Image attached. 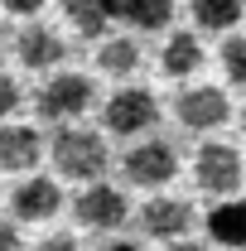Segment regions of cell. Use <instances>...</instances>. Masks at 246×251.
Listing matches in <instances>:
<instances>
[{
    "label": "cell",
    "mask_w": 246,
    "mask_h": 251,
    "mask_svg": "<svg viewBox=\"0 0 246 251\" xmlns=\"http://www.w3.org/2000/svg\"><path fill=\"white\" fill-rule=\"evenodd\" d=\"M53 164H58V174L68 179H101L106 174V164H111V150H106V140L97 135V130H82V126H63L58 135H53Z\"/></svg>",
    "instance_id": "6da1fadb"
},
{
    "label": "cell",
    "mask_w": 246,
    "mask_h": 251,
    "mask_svg": "<svg viewBox=\"0 0 246 251\" xmlns=\"http://www.w3.org/2000/svg\"><path fill=\"white\" fill-rule=\"evenodd\" d=\"M97 101V82L87 73H58L39 92V116L44 121H82Z\"/></svg>",
    "instance_id": "7a4b0ae2"
},
{
    "label": "cell",
    "mask_w": 246,
    "mask_h": 251,
    "mask_svg": "<svg viewBox=\"0 0 246 251\" xmlns=\"http://www.w3.org/2000/svg\"><path fill=\"white\" fill-rule=\"evenodd\" d=\"M73 218L87 232H116L125 218H130V203L116 184H101V179H87V188L73 198Z\"/></svg>",
    "instance_id": "3957f363"
},
{
    "label": "cell",
    "mask_w": 246,
    "mask_h": 251,
    "mask_svg": "<svg viewBox=\"0 0 246 251\" xmlns=\"http://www.w3.org/2000/svg\"><path fill=\"white\" fill-rule=\"evenodd\" d=\"M101 126L111 135H145L150 126H159V101L145 87H121L101 106Z\"/></svg>",
    "instance_id": "277c9868"
},
{
    "label": "cell",
    "mask_w": 246,
    "mask_h": 251,
    "mask_svg": "<svg viewBox=\"0 0 246 251\" xmlns=\"http://www.w3.org/2000/svg\"><path fill=\"white\" fill-rule=\"evenodd\" d=\"M121 169H125V179L135 188H164L174 174H179V150L169 145V140H140L135 150H125L121 159Z\"/></svg>",
    "instance_id": "5b68a950"
},
{
    "label": "cell",
    "mask_w": 246,
    "mask_h": 251,
    "mask_svg": "<svg viewBox=\"0 0 246 251\" xmlns=\"http://www.w3.org/2000/svg\"><path fill=\"white\" fill-rule=\"evenodd\" d=\"M246 179L242 169V155L232 150V145H222V140H208L203 150H198V159H193V184L203 188V193H213V198H222V193H237Z\"/></svg>",
    "instance_id": "8992f818"
},
{
    "label": "cell",
    "mask_w": 246,
    "mask_h": 251,
    "mask_svg": "<svg viewBox=\"0 0 246 251\" xmlns=\"http://www.w3.org/2000/svg\"><path fill=\"white\" fill-rule=\"evenodd\" d=\"M174 116H179V126H184V130L203 135V130L227 126L232 101L222 97V87H188V92H179V101H174Z\"/></svg>",
    "instance_id": "52a82bcc"
},
{
    "label": "cell",
    "mask_w": 246,
    "mask_h": 251,
    "mask_svg": "<svg viewBox=\"0 0 246 251\" xmlns=\"http://www.w3.org/2000/svg\"><path fill=\"white\" fill-rule=\"evenodd\" d=\"M188 227H193V208L184 198H159L154 193L150 203L140 208V232L154 237V242H179Z\"/></svg>",
    "instance_id": "ba28073f"
},
{
    "label": "cell",
    "mask_w": 246,
    "mask_h": 251,
    "mask_svg": "<svg viewBox=\"0 0 246 251\" xmlns=\"http://www.w3.org/2000/svg\"><path fill=\"white\" fill-rule=\"evenodd\" d=\"M63 53H68V49H63V39L49 29V25H25L20 39H15V58L25 63L29 73H49V68H58Z\"/></svg>",
    "instance_id": "9c48e42d"
},
{
    "label": "cell",
    "mask_w": 246,
    "mask_h": 251,
    "mask_svg": "<svg viewBox=\"0 0 246 251\" xmlns=\"http://www.w3.org/2000/svg\"><path fill=\"white\" fill-rule=\"evenodd\" d=\"M10 208H15V218H20V222H49V218H58L63 193H58L53 179H25V184L15 188Z\"/></svg>",
    "instance_id": "30bf717a"
},
{
    "label": "cell",
    "mask_w": 246,
    "mask_h": 251,
    "mask_svg": "<svg viewBox=\"0 0 246 251\" xmlns=\"http://www.w3.org/2000/svg\"><path fill=\"white\" fill-rule=\"evenodd\" d=\"M34 164H39V130L0 121V169L5 174H29Z\"/></svg>",
    "instance_id": "8fae6325"
},
{
    "label": "cell",
    "mask_w": 246,
    "mask_h": 251,
    "mask_svg": "<svg viewBox=\"0 0 246 251\" xmlns=\"http://www.w3.org/2000/svg\"><path fill=\"white\" fill-rule=\"evenodd\" d=\"M208 237L217 247H246V198L222 193L208 213Z\"/></svg>",
    "instance_id": "7c38bea8"
},
{
    "label": "cell",
    "mask_w": 246,
    "mask_h": 251,
    "mask_svg": "<svg viewBox=\"0 0 246 251\" xmlns=\"http://www.w3.org/2000/svg\"><path fill=\"white\" fill-rule=\"evenodd\" d=\"M58 10L73 25V34H82V39H101L106 25L116 20V0H58Z\"/></svg>",
    "instance_id": "4fadbf2b"
},
{
    "label": "cell",
    "mask_w": 246,
    "mask_h": 251,
    "mask_svg": "<svg viewBox=\"0 0 246 251\" xmlns=\"http://www.w3.org/2000/svg\"><path fill=\"white\" fill-rule=\"evenodd\" d=\"M203 68V44L193 34H169L159 49V73L164 77H193Z\"/></svg>",
    "instance_id": "5bb4252c"
},
{
    "label": "cell",
    "mask_w": 246,
    "mask_h": 251,
    "mask_svg": "<svg viewBox=\"0 0 246 251\" xmlns=\"http://www.w3.org/2000/svg\"><path fill=\"white\" fill-rule=\"evenodd\" d=\"M188 10H193V25L208 34H227L242 25L246 15V0H188Z\"/></svg>",
    "instance_id": "9a60e30c"
},
{
    "label": "cell",
    "mask_w": 246,
    "mask_h": 251,
    "mask_svg": "<svg viewBox=\"0 0 246 251\" xmlns=\"http://www.w3.org/2000/svg\"><path fill=\"white\" fill-rule=\"evenodd\" d=\"M116 15H121L125 25L154 34V29H164L174 20V0H116Z\"/></svg>",
    "instance_id": "2e32d148"
},
{
    "label": "cell",
    "mask_w": 246,
    "mask_h": 251,
    "mask_svg": "<svg viewBox=\"0 0 246 251\" xmlns=\"http://www.w3.org/2000/svg\"><path fill=\"white\" fill-rule=\"evenodd\" d=\"M97 68H101L106 77H130V73L140 68V49H135V39H101V49H97Z\"/></svg>",
    "instance_id": "e0dca14e"
},
{
    "label": "cell",
    "mask_w": 246,
    "mask_h": 251,
    "mask_svg": "<svg viewBox=\"0 0 246 251\" xmlns=\"http://www.w3.org/2000/svg\"><path fill=\"white\" fill-rule=\"evenodd\" d=\"M222 73H227L237 87H246V39L232 34V39L222 44Z\"/></svg>",
    "instance_id": "ac0fdd59"
},
{
    "label": "cell",
    "mask_w": 246,
    "mask_h": 251,
    "mask_svg": "<svg viewBox=\"0 0 246 251\" xmlns=\"http://www.w3.org/2000/svg\"><path fill=\"white\" fill-rule=\"evenodd\" d=\"M15 111H20V82L10 73H0V121H10Z\"/></svg>",
    "instance_id": "d6986e66"
},
{
    "label": "cell",
    "mask_w": 246,
    "mask_h": 251,
    "mask_svg": "<svg viewBox=\"0 0 246 251\" xmlns=\"http://www.w3.org/2000/svg\"><path fill=\"white\" fill-rule=\"evenodd\" d=\"M0 5H5L10 15H39V10H44L49 0H0Z\"/></svg>",
    "instance_id": "ffe728a7"
},
{
    "label": "cell",
    "mask_w": 246,
    "mask_h": 251,
    "mask_svg": "<svg viewBox=\"0 0 246 251\" xmlns=\"http://www.w3.org/2000/svg\"><path fill=\"white\" fill-rule=\"evenodd\" d=\"M10 247H20V227L15 222H0V251H10Z\"/></svg>",
    "instance_id": "44dd1931"
},
{
    "label": "cell",
    "mask_w": 246,
    "mask_h": 251,
    "mask_svg": "<svg viewBox=\"0 0 246 251\" xmlns=\"http://www.w3.org/2000/svg\"><path fill=\"white\" fill-rule=\"evenodd\" d=\"M242 130H246V111H242Z\"/></svg>",
    "instance_id": "7402d4cb"
}]
</instances>
